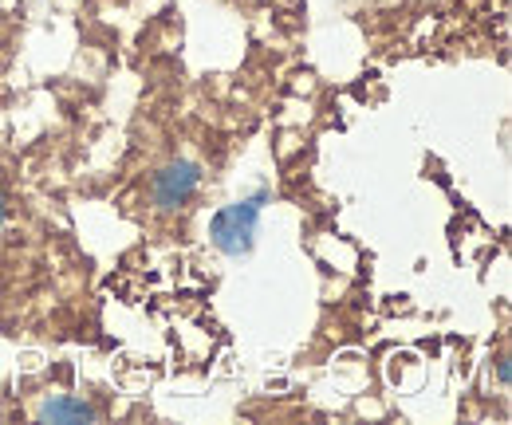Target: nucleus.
<instances>
[{
    "label": "nucleus",
    "instance_id": "obj_1",
    "mask_svg": "<svg viewBox=\"0 0 512 425\" xmlns=\"http://www.w3.org/2000/svg\"><path fill=\"white\" fill-rule=\"evenodd\" d=\"M272 201V189L268 185H260L256 193L249 197H241V201H229V205H221L217 213H213V221H209V241L217 252H225V256H233V260H241V256H249L256 244V225H260V213H264V205Z\"/></svg>",
    "mask_w": 512,
    "mask_h": 425
},
{
    "label": "nucleus",
    "instance_id": "obj_2",
    "mask_svg": "<svg viewBox=\"0 0 512 425\" xmlns=\"http://www.w3.org/2000/svg\"><path fill=\"white\" fill-rule=\"evenodd\" d=\"M197 189H201V166L190 158H174L170 166H162L150 178V205H154V213L174 217L197 197Z\"/></svg>",
    "mask_w": 512,
    "mask_h": 425
},
{
    "label": "nucleus",
    "instance_id": "obj_4",
    "mask_svg": "<svg viewBox=\"0 0 512 425\" xmlns=\"http://www.w3.org/2000/svg\"><path fill=\"white\" fill-rule=\"evenodd\" d=\"M497 378H501V386H509V355L497 359Z\"/></svg>",
    "mask_w": 512,
    "mask_h": 425
},
{
    "label": "nucleus",
    "instance_id": "obj_3",
    "mask_svg": "<svg viewBox=\"0 0 512 425\" xmlns=\"http://www.w3.org/2000/svg\"><path fill=\"white\" fill-rule=\"evenodd\" d=\"M36 418L40 422H99V410L75 394H48L36 406Z\"/></svg>",
    "mask_w": 512,
    "mask_h": 425
},
{
    "label": "nucleus",
    "instance_id": "obj_5",
    "mask_svg": "<svg viewBox=\"0 0 512 425\" xmlns=\"http://www.w3.org/2000/svg\"><path fill=\"white\" fill-rule=\"evenodd\" d=\"M4 225H8V201L0 197V233H4Z\"/></svg>",
    "mask_w": 512,
    "mask_h": 425
}]
</instances>
